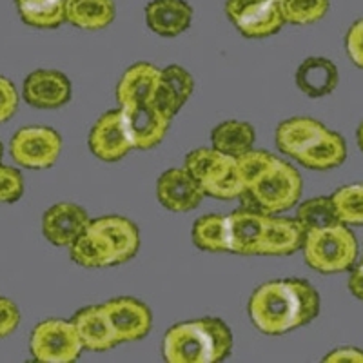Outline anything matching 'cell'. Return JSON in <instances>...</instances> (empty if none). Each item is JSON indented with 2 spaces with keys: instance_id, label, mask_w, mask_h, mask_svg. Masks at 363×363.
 I'll return each mask as SVG.
<instances>
[{
  "instance_id": "13",
  "label": "cell",
  "mask_w": 363,
  "mask_h": 363,
  "mask_svg": "<svg viewBox=\"0 0 363 363\" xmlns=\"http://www.w3.org/2000/svg\"><path fill=\"white\" fill-rule=\"evenodd\" d=\"M89 215L77 203L58 202L42 216V233L57 247H69L89 225Z\"/></svg>"
},
{
  "instance_id": "39",
  "label": "cell",
  "mask_w": 363,
  "mask_h": 363,
  "mask_svg": "<svg viewBox=\"0 0 363 363\" xmlns=\"http://www.w3.org/2000/svg\"><path fill=\"white\" fill-rule=\"evenodd\" d=\"M347 287H349L352 296H356L358 300L363 301V260L351 271L349 281H347Z\"/></svg>"
},
{
  "instance_id": "17",
  "label": "cell",
  "mask_w": 363,
  "mask_h": 363,
  "mask_svg": "<svg viewBox=\"0 0 363 363\" xmlns=\"http://www.w3.org/2000/svg\"><path fill=\"white\" fill-rule=\"evenodd\" d=\"M89 227L100 233L111 245L116 265L133 260L140 249V229L125 216H100V218L89 220Z\"/></svg>"
},
{
  "instance_id": "35",
  "label": "cell",
  "mask_w": 363,
  "mask_h": 363,
  "mask_svg": "<svg viewBox=\"0 0 363 363\" xmlns=\"http://www.w3.org/2000/svg\"><path fill=\"white\" fill-rule=\"evenodd\" d=\"M18 108V93L15 84L0 74V124L11 118Z\"/></svg>"
},
{
  "instance_id": "40",
  "label": "cell",
  "mask_w": 363,
  "mask_h": 363,
  "mask_svg": "<svg viewBox=\"0 0 363 363\" xmlns=\"http://www.w3.org/2000/svg\"><path fill=\"white\" fill-rule=\"evenodd\" d=\"M356 140H358L359 149L363 151V122L358 125V131H356Z\"/></svg>"
},
{
  "instance_id": "14",
  "label": "cell",
  "mask_w": 363,
  "mask_h": 363,
  "mask_svg": "<svg viewBox=\"0 0 363 363\" xmlns=\"http://www.w3.org/2000/svg\"><path fill=\"white\" fill-rule=\"evenodd\" d=\"M194 91V79L187 69L182 66H167L160 69L157 89L153 95V106L165 118L173 120V116L186 106Z\"/></svg>"
},
{
  "instance_id": "30",
  "label": "cell",
  "mask_w": 363,
  "mask_h": 363,
  "mask_svg": "<svg viewBox=\"0 0 363 363\" xmlns=\"http://www.w3.org/2000/svg\"><path fill=\"white\" fill-rule=\"evenodd\" d=\"M335 202L340 222L345 225H363V184H351L335 191Z\"/></svg>"
},
{
  "instance_id": "24",
  "label": "cell",
  "mask_w": 363,
  "mask_h": 363,
  "mask_svg": "<svg viewBox=\"0 0 363 363\" xmlns=\"http://www.w3.org/2000/svg\"><path fill=\"white\" fill-rule=\"evenodd\" d=\"M69 255L73 262L86 269H102L116 265L115 252L100 233L87 225L82 235L77 236L69 245Z\"/></svg>"
},
{
  "instance_id": "27",
  "label": "cell",
  "mask_w": 363,
  "mask_h": 363,
  "mask_svg": "<svg viewBox=\"0 0 363 363\" xmlns=\"http://www.w3.org/2000/svg\"><path fill=\"white\" fill-rule=\"evenodd\" d=\"M67 0H15L22 22L35 29H57L66 22Z\"/></svg>"
},
{
  "instance_id": "7",
  "label": "cell",
  "mask_w": 363,
  "mask_h": 363,
  "mask_svg": "<svg viewBox=\"0 0 363 363\" xmlns=\"http://www.w3.org/2000/svg\"><path fill=\"white\" fill-rule=\"evenodd\" d=\"M225 15L245 38H267L285 24L278 0H227Z\"/></svg>"
},
{
  "instance_id": "21",
  "label": "cell",
  "mask_w": 363,
  "mask_h": 363,
  "mask_svg": "<svg viewBox=\"0 0 363 363\" xmlns=\"http://www.w3.org/2000/svg\"><path fill=\"white\" fill-rule=\"evenodd\" d=\"M296 86L311 99H322L338 87L340 73L333 60L325 57H307L296 69Z\"/></svg>"
},
{
  "instance_id": "9",
  "label": "cell",
  "mask_w": 363,
  "mask_h": 363,
  "mask_svg": "<svg viewBox=\"0 0 363 363\" xmlns=\"http://www.w3.org/2000/svg\"><path fill=\"white\" fill-rule=\"evenodd\" d=\"M102 306L111 322L118 343H131L145 338L153 327V313L144 301L136 298H113Z\"/></svg>"
},
{
  "instance_id": "5",
  "label": "cell",
  "mask_w": 363,
  "mask_h": 363,
  "mask_svg": "<svg viewBox=\"0 0 363 363\" xmlns=\"http://www.w3.org/2000/svg\"><path fill=\"white\" fill-rule=\"evenodd\" d=\"M84 347L73 322L50 318L31 330L29 352L37 362L44 363H71L79 359Z\"/></svg>"
},
{
  "instance_id": "16",
  "label": "cell",
  "mask_w": 363,
  "mask_h": 363,
  "mask_svg": "<svg viewBox=\"0 0 363 363\" xmlns=\"http://www.w3.org/2000/svg\"><path fill=\"white\" fill-rule=\"evenodd\" d=\"M71 322L86 351L104 352L118 345L104 306L84 307L79 313H74Z\"/></svg>"
},
{
  "instance_id": "10",
  "label": "cell",
  "mask_w": 363,
  "mask_h": 363,
  "mask_svg": "<svg viewBox=\"0 0 363 363\" xmlns=\"http://www.w3.org/2000/svg\"><path fill=\"white\" fill-rule=\"evenodd\" d=\"M158 202L173 213H187L202 203L203 189L186 167H173L158 177Z\"/></svg>"
},
{
  "instance_id": "38",
  "label": "cell",
  "mask_w": 363,
  "mask_h": 363,
  "mask_svg": "<svg viewBox=\"0 0 363 363\" xmlns=\"http://www.w3.org/2000/svg\"><path fill=\"white\" fill-rule=\"evenodd\" d=\"M323 362H358L363 363V351L356 347H338L323 358Z\"/></svg>"
},
{
  "instance_id": "19",
  "label": "cell",
  "mask_w": 363,
  "mask_h": 363,
  "mask_svg": "<svg viewBox=\"0 0 363 363\" xmlns=\"http://www.w3.org/2000/svg\"><path fill=\"white\" fill-rule=\"evenodd\" d=\"M193 21V8L186 0H151L145 6V22L153 33L173 38L187 31Z\"/></svg>"
},
{
  "instance_id": "31",
  "label": "cell",
  "mask_w": 363,
  "mask_h": 363,
  "mask_svg": "<svg viewBox=\"0 0 363 363\" xmlns=\"http://www.w3.org/2000/svg\"><path fill=\"white\" fill-rule=\"evenodd\" d=\"M285 24L309 26L322 21L329 11V0H281Z\"/></svg>"
},
{
  "instance_id": "23",
  "label": "cell",
  "mask_w": 363,
  "mask_h": 363,
  "mask_svg": "<svg viewBox=\"0 0 363 363\" xmlns=\"http://www.w3.org/2000/svg\"><path fill=\"white\" fill-rule=\"evenodd\" d=\"M200 186H202L206 196H213L218 200L242 199V194L247 191L238 164H236V158L227 157V155H223L218 165L207 174V178Z\"/></svg>"
},
{
  "instance_id": "34",
  "label": "cell",
  "mask_w": 363,
  "mask_h": 363,
  "mask_svg": "<svg viewBox=\"0 0 363 363\" xmlns=\"http://www.w3.org/2000/svg\"><path fill=\"white\" fill-rule=\"evenodd\" d=\"M24 194V177L15 167L0 162V203H15Z\"/></svg>"
},
{
  "instance_id": "36",
  "label": "cell",
  "mask_w": 363,
  "mask_h": 363,
  "mask_svg": "<svg viewBox=\"0 0 363 363\" xmlns=\"http://www.w3.org/2000/svg\"><path fill=\"white\" fill-rule=\"evenodd\" d=\"M345 51L356 67L363 69V18L356 21L345 35Z\"/></svg>"
},
{
  "instance_id": "28",
  "label": "cell",
  "mask_w": 363,
  "mask_h": 363,
  "mask_svg": "<svg viewBox=\"0 0 363 363\" xmlns=\"http://www.w3.org/2000/svg\"><path fill=\"white\" fill-rule=\"evenodd\" d=\"M194 245L207 252H229V235H227V218L223 215H206L194 222Z\"/></svg>"
},
{
  "instance_id": "18",
  "label": "cell",
  "mask_w": 363,
  "mask_h": 363,
  "mask_svg": "<svg viewBox=\"0 0 363 363\" xmlns=\"http://www.w3.org/2000/svg\"><path fill=\"white\" fill-rule=\"evenodd\" d=\"M227 235H229V252L252 256L258 255V244L264 231L267 215L252 207L233 211L227 215Z\"/></svg>"
},
{
  "instance_id": "15",
  "label": "cell",
  "mask_w": 363,
  "mask_h": 363,
  "mask_svg": "<svg viewBox=\"0 0 363 363\" xmlns=\"http://www.w3.org/2000/svg\"><path fill=\"white\" fill-rule=\"evenodd\" d=\"M306 229L296 218L267 215L264 231L258 244V255L262 256H289L300 251L306 240Z\"/></svg>"
},
{
  "instance_id": "2",
  "label": "cell",
  "mask_w": 363,
  "mask_h": 363,
  "mask_svg": "<svg viewBox=\"0 0 363 363\" xmlns=\"http://www.w3.org/2000/svg\"><path fill=\"white\" fill-rule=\"evenodd\" d=\"M233 351V333L220 318L180 322L165 330L162 354L169 363H216Z\"/></svg>"
},
{
  "instance_id": "26",
  "label": "cell",
  "mask_w": 363,
  "mask_h": 363,
  "mask_svg": "<svg viewBox=\"0 0 363 363\" xmlns=\"http://www.w3.org/2000/svg\"><path fill=\"white\" fill-rule=\"evenodd\" d=\"M255 128L244 120H227L211 131V145L220 153L233 158L255 147Z\"/></svg>"
},
{
  "instance_id": "8",
  "label": "cell",
  "mask_w": 363,
  "mask_h": 363,
  "mask_svg": "<svg viewBox=\"0 0 363 363\" xmlns=\"http://www.w3.org/2000/svg\"><path fill=\"white\" fill-rule=\"evenodd\" d=\"M87 144L91 153L102 162H118L135 149L120 109L106 111L96 120L89 131Z\"/></svg>"
},
{
  "instance_id": "20",
  "label": "cell",
  "mask_w": 363,
  "mask_h": 363,
  "mask_svg": "<svg viewBox=\"0 0 363 363\" xmlns=\"http://www.w3.org/2000/svg\"><path fill=\"white\" fill-rule=\"evenodd\" d=\"M347 158V144L343 136L325 128L294 160L314 171H329L340 167Z\"/></svg>"
},
{
  "instance_id": "29",
  "label": "cell",
  "mask_w": 363,
  "mask_h": 363,
  "mask_svg": "<svg viewBox=\"0 0 363 363\" xmlns=\"http://www.w3.org/2000/svg\"><path fill=\"white\" fill-rule=\"evenodd\" d=\"M294 218L300 222L306 233L342 223L338 218V213H336L335 202H333L330 196H316V199L301 202Z\"/></svg>"
},
{
  "instance_id": "32",
  "label": "cell",
  "mask_w": 363,
  "mask_h": 363,
  "mask_svg": "<svg viewBox=\"0 0 363 363\" xmlns=\"http://www.w3.org/2000/svg\"><path fill=\"white\" fill-rule=\"evenodd\" d=\"M222 157L223 153L216 151L213 145H211V147L193 149V151L187 153L186 160H184V167L193 174L194 180L199 182V184H202V182L207 178V174H209L211 171L215 169L216 165H218V162L222 160Z\"/></svg>"
},
{
  "instance_id": "41",
  "label": "cell",
  "mask_w": 363,
  "mask_h": 363,
  "mask_svg": "<svg viewBox=\"0 0 363 363\" xmlns=\"http://www.w3.org/2000/svg\"><path fill=\"white\" fill-rule=\"evenodd\" d=\"M2 155H4V147H2V142H0V162H2Z\"/></svg>"
},
{
  "instance_id": "42",
  "label": "cell",
  "mask_w": 363,
  "mask_h": 363,
  "mask_svg": "<svg viewBox=\"0 0 363 363\" xmlns=\"http://www.w3.org/2000/svg\"><path fill=\"white\" fill-rule=\"evenodd\" d=\"M278 2H281V0H278Z\"/></svg>"
},
{
  "instance_id": "4",
  "label": "cell",
  "mask_w": 363,
  "mask_h": 363,
  "mask_svg": "<svg viewBox=\"0 0 363 363\" xmlns=\"http://www.w3.org/2000/svg\"><path fill=\"white\" fill-rule=\"evenodd\" d=\"M301 189L303 180L296 167L277 157V160L247 187L242 199H249V207L265 215H280L300 202Z\"/></svg>"
},
{
  "instance_id": "1",
  "label": "cell",
  "mask_w": 363,
  "mask_h": 363,
  "mask_svg": "<svg viewBox=\"0 0 363 363\" xmlns=\"http://www.w3.org/2000/svg\"><path fill=\"white\" fill-rule=\"evenodd\" d=\"M247 313L262 335H287L320 314V294L300 278L265 281L249 298Z\"/></svg>"
},
{
  "instance_id": "33",
  "label": "cell",
  "mask_w": 363,
  "mask_h": 363,
  "mask_svg": "<svg viewBox=\"0 0 363 363\" xmlns=\"http://www.w3.org/2000/svg\"><path fill=\"white\" fill-rule=\"evenodd\" d=\"M274 160H277L274 155L267 153L264 149L255 147H251L249 151H245V153H242L240 157H236V164H238V169L240 173H242L245 186H251L252 182L260 177Z\"/></svg>"
},
{
  "instance_id": "25",
  "label": "cell",
  "mask_w": 363,
  "mask_h": 363,
  "mask_svg": "<svg viewBox=\"0 0 363 363\" xmlns=\"http://www.w3.org/2000/svg\"><path fill=\"white\" fill-rule=\"evenodd\" d=\"M113 0H67L66 22L86 31H99L115 21Z\"/></svg>"
},
{
  "instance_id": "11",
  "label": "cell",
  "mask_w": 363,
  "mask_h": 363,
  "mask_svg": "<svg viewBox=\"0 0 363 363\" xmlns=\"http://www.w3.org/2000/svg\"><path fill=\"white\" fill-rule=\"evenodd\" d=\"M118 109L124 115L135 149L147 151V149L157 147L169 131L171 120L160 115L153 102L131 104V106H124Z\"/></svg>"
},
{
  "instance_id": "12",
  "label": "cell",
  "mask_w": 363,
  "mask_h": 363,
  "mask_svg": "<svg viewBox=\"0 0 363 363\" xmlns=\"http://www.w3.org/2000/svg\"><path fill=\"white\" fill-rule=\"evenodd\" d=\"M22 96L31 108L58 109L71 100V82L57 69H37L26 77Z\"/></svg>"
},
{
  "instance_id": "3",
  "label": "cell",
  "mask_w": 363,
  "mask_h": 363,
  "mask_svg": "<svg viewBox=\"0 0 363 363\" xmlns=\"http://www.w3.org/2000/svg\"><path fill=\"white\" fill-rule=\"evenodd\" d=\"M306 264L322 274H338L354 267L358 260V240L345 223L307 231L303 245Z\"/></svg>"
},
{
  "instance_id": "37",
  "label": "cell",
  "mask_w": 363,
  "mask_h": 363,
  "mask_svg": "<svg viewBox=\"0 0 363 363\" xmlns=\"http://www.w3.org/2000/svg\"><path fill=\"white\" fill-rule=\"evenodd\" d=\"M21 323V313L18 307L8 298L0 296V338L13 335Z\"/></svg>"
},
{
  "instance_id": "6",
  "label": "cell",
  "mask_w": 363,
  "mask_h": 363,
  "mask_svg": "<svg viewBox=\"0 0 363 363\" xmlns=\"http://www.w3.org/2000/svg\"><path fill=\"white\" fill-rule=\"evenodd\" d=\"M62 151V138L53 128H21L9 142V155L26 169H50Z\"/></svg>"
},
{
  "instance_id": "22",
  "label": "cell",
  "mask_w": 363,
  "mask_h": 363,
  "mask_svg": "<svg viewBox=\"0 0 363 363\" xmlns=\"http://www.w3.org/2000/svg\"><path fill=\"white\" fill-rule=\"evenodd\" d=\"M323 129L325 125L322 122L309 116H293L289 120H284L274 135L277 147L285 157L296 158Z\"/></svg>"
}]
</instances>
